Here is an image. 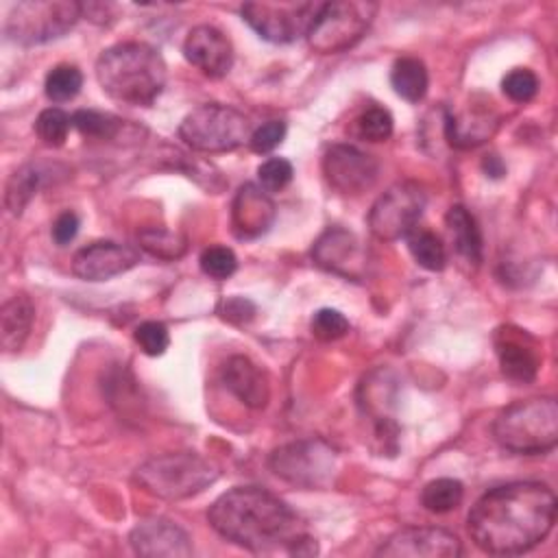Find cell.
Masks as SVG:
<instances>
[{"mask_svg": "<svg viewBox=\"0 0 558 558\" xmlns=\"http://www.w3.org/2000/svg\"><path fill=\"white\" fill-rule=\"evenodd\" d=\"M556 495L541 482H510L484 493L471 508L466 525L473 543L497 556L536 547L554 527Z\"/></svg>", "mask_w": 558, "mask_h": 558, "instance_id": "cell-1", "label": "cell"}, {"mask_svg": "<svg viewBox=\"0 0 558 558\" xmlns=\"http://www.w3.org/2000/svg\"><path fill=\"white\" fill-rule=\"evenodd\" d=\"M209 525L227 541L251 549H286L301 534L296 512L259 486H238L222 493L207 512Z\"/></svg>", "mask_w": 558, "mask_h": 558, "instance_id": "cell-2", "label": "cell"}, {"mask_svg": "<svg viewBox=\"0 0 558 558\" xmlns=\"http://www.w3.org/2000/svg\"><path fill=\"white\" fill-rule=\"evenodd\" d=\"M166 61L144 41H122L100 52L96 78L102 92L131 107H150L166 87Z\"/></svg>", "mask_w": 558, "mask_h": 558, "instance_id": "cell-3", "label": "cell"}, {"mask_svg": "<svg viewBox=\"0 0 558 558\" xmlns=\"http://www.w3.org/2000/svg\"><path fill=\"white\" fill-rule=\"evenodd\" d=\"M220 477L214 460L194 451L153 456L135 471V482L159 499H187L209 488Z\"/></svg>", "mask_w": 558, "mask_h": 558, "instance_id": "cell-4", "label": "cell"}, {"mask_svg": "<svg viewBox=\"0 0 558 558\" xmlns=\"http://www.w3.org/2000/svg\"><path fill=\"white\" fill-rule=\"evenodd\" d=\"M495 440L514 453H545L558 442V405L551 397L514 401L493 423Z\"/></svg>", "mask_w": 558, "mask_h": 558, "instance_id": "cell-5", "label": "cell"}, {"mask_svg": "<svg viewBox=\"0 0 558 558\" xmlns=\"http://www.w3.org/2000/svg\"><path fill=\"white\" fill-rule=\"evenodd\" d=\"M377 9L379 4L368 0L323 2L305 37L316 52H344L366 35Z\"/></svg>", "mask_w": 558, "mask_h": 558, "instance_id": "cell-6", "label": "cell"}, {"mask_svg": "<svg viewBox=\"0 0 558 558\" xmlns=\"http://www.w3.org/2000/svg\"><path fill=\"white\" fill-rule=\"evenodd\" d=\"M248 131L246 116L220 102H205L192 109L179 124V137L201 153L233 150L251 137Z\"/></svg>", "mask_w": 558, "mask_h": 558, "instance_id": "cell-7", "label": "cell"}, {"mask_svg": "<svg viewBox=\"0 0 558 558\" xmlns=\"http://www.w3.org/2000/svg\"><path fill=\"white\" fill-rule=\"evenodd\" d=\"M83 15V7L72 0H26L17 2L4 24L11 41L39 46L63 37Z\"/></svg>", "mask_w": 558, "mask_h": 558, "instance_id": "cell-8", "label": "cell"}, {"mask_svg": "<svg viewBox=\"0 0 558 558\" xmlns=\"http://www.w3.org/2000/svg\"><path fill=\"white\" fill-rule=\"evenodd\" d=\"M270 469L283 482L299 488H327L338 473V453L320 438L294 440L270 453Z\"/></svg>", "mask_w": 558, "mask_h": 558, "instance_id": "cell-9", "label": "cell"}, {"mask_svg": "<svg viewBox=\"0 0 558 558\" xmlns=\"http://www.w3.org/2000/svg\"><path fill=\"white\" fill-rule=\"evenodd\" d=\"M427 205V194L416 181H399L390 185L368 211V229L375 238L392 242L416 229Z\"/></svg>", "mask_w": 558, "mask_h": 558, "instance_id": "cell-10", "label": "cell"}, {"mask_svg": "<svg viewBox=\"0 0 558 558\" xmlns=\"http://www.w3.org/2000/svg\"><path fill=\"white\" fill-rule=\"evenodd\" d=\"M323 2H246L242 20L266 41L290 44L305 37Z\"/></svg>", "mask_w": 558, "mask_h": 558, "instance_id": "cell-11", "label": "cell"}, {"mask_svg": "<svg viewBox=\"0 0 558 558\" xmlns=\"http://www.w3.org/2000/svg\"><path fill=\"white\" fill-rule=\"evenodd\" d=\"M323 172L331 187L342 194H360L377 181L379 163L373 155L349 146L336 144L323 157Z\"/></svg>", "mask_w": 558, "mask_h": 558, "instance_id": "cell-12", "label": "cell"}, {"mask_svg": "<svg viewBox=\"0 0 558 558\" xmlns=\"http://www.w3.org/2000/svg\"><path fill=\"white\" fill-rule=\"evenodd\" d=\"M462 545L442 527H403L381 543L377 556L386 558H456Z\"/></svg>", "mask_w": 558, "mask_h": 558, "instance_id": "cell-13", "label": "cell"}, {"mask_svg": "<svg viewBox=\"0 0 558 558\" xmlns=\"http://www.w3.org/2000/svg\"><path fill=\"white\" fill-rule=\"evenodd\" d=\"M314 262L333 275L360 279L366 268V253L355 233L342 227H329L312 246Z\"/></svg>", "mask_w": 558, "mask_h": 558, "instance_id": "cell-14", "label": "cell"}, {"mask_svg": "<svg viewBox=\"0 0 558 558\" xmlns=\"http://www.w3.org/2000/svg\"><path fill=\"white\" fill-rule=\"evenodd\" d=\"M140 262V253L120 242L100 240L78 248L72 257V272L85 281H105L131 270Z\"/></svg>", "mask_w": 558, "mask_h": 558, "instance_id": "cell-15", "label": "cell"}, {"mask_svg": "<svg viewBox=\"0 0 558 558\" xmlns=\"http://www.w3.org/2000/svg\"><path fill=\"white\" fill-rule=\"evenodd\" d=\"M183 57L205 76L222 78L233 65V46L220 28L198 24L183 41Z\"/></svg>", "mask_w": 558, "mask_h": 558, "instance_id": "cell-16", "label": "cell"}, {"mask_svg": "<svg viewBox=\"0 0 558 558\" xmlns=\"http://www.w3.org/2000/svg\"><path fill=\"white\" fill-rule=\"evenodd\" d=\"M131 547L140 556L157 558V556H168V558H183L192 554L190 536L172 521L163 517H150L142 519L129 534Z\"/></svg>", "mask_w": 558, "mask_h": 558, "instance_id": "cell-17", "label": "cell"}, {"mask_svg": "<svg viewBox=\"0 0 558 558\" xmlns=\"http://www.w3.org/2000/svg\"><path fill=\"white\" fill-rule=\"evenodd\" d=\"M275 220V203L270 196L253 185L246 183L238 190L231 207V222L238 238H257L268 231V227Z\"/></svg>", "mask_w": 558, "mask_h": 558, "instance_id": "cell-18", "label": "cell"}, {"mask_svg": "<svg viewBox=\"0 0 558 558\" xmlns=\"http://www.w3.org/2000/svg\"><path fill=\"white\" fill-rule=\"evenodd\" d=\"M222 381L248 408H264L270 399L266 373L246 355H231L225 362Z\"/></svg>", "mask_w": 558, "mask_h": 558, "instance_id": "cell-19", "label": "cell"}, {"mask_svg": "<svg viewBox=\"0 0 558 558\" xmlns=\"http://www.w3.org/2000/svg\"><path fill=\"white\" fill-rule=\"evenodd\" d=\"M35 320V305L26 292L13 294L0 310V342L4 351H20L31 333Z\"/></svg>", "mask_w": 558, "mask_h": 558, "instance_id": "cell-20", "label": "cell"}, {"mask_svg": "<svg viewBox=\"0 0 558 558\" xmlns=\"http://www.w3.org/2000/svg\"><path fill=\"white\" fill-rule=\"evenodd\" d=\"M497 357L504 377L514 384H530L538 373V355L536 351L521 342V338L512 333H501L497 338Z\"/></svg>", "mask_w": 558, "mask_h": 558, "instance_id": "cell-21", "label": "cell"}, {"mask_svg": "<svg viewBox=\"0 0 558 558\" xmlns=\"http://www.w3.org/2000/svg\"><path fill=\"white\" fill-rule=\"evenodd\" d=\"M447 231L460 259L477 266L482 262V231L464 205H451L445 216Z\"/></svg>", "mask_w": 558, "mask_h": 558, "instance_id": "cell-22", "label": "cell"}, {"mask_svg": "<svg viewBox=\"0 0 558 558\" xmlns=\"http://www.w3.org/2000/svg\"><path fill=\"white\" fill-rule=\"evenodd\" d=\"M390 85L408 102H418L427 94V68L416 57H399L390 70Z\"/></svg>", "mask_w": 558, "mask_h": 558, "instance_id": "cell-23", "label": "cell"}, {"mask_svg": "<svg viewBox=\"0 0 558 558\" xmlns=\"http://www.w3.org/2000/svg\"><path fill=\"white\" fill-rule=\"evenodd\" d=\"M493 129L495 122L486 113H473L471 120L460 118L451 111L445 116V137L456 148H473L482 144L484 140H488Z\"/></svg>", "mask_w": 558, "mask_h": 558, "instance_id": "cell-24", "label": "cell"}, {"mask_svg": "<svg viewBox=\"0 0 558 558\" xmlns=\"http://www.w3.org/2000/svg\"><path fill=\"white\" fill-rule=\"evenodd\" d=\"M408 251L412 253L414 262L425 270H442L447 266V248L442 240L427 229H412L408 235Z\"/></svg>", "mask_w": 558, "mask_h": 558, "instance_id": "cell-25", "label": "cell"}, {"mask_svg": "<svg viewBox=\"0 0 558 558\" xmlns=\"http://www.w3.org/2000/svg\"><path fill=\"white\" fill-rule=\"evenodd\" d=\"M462 497H464V486L460 480H453V477L432 480L421 490L423 508L434 514H445L456 510L462 504Z\"/></svg>", "mask_w": 558, "mask_h": 558, "instance_id": "cell-26", "label": "cell"}, {"mask_svg": "<svg viewBox=\"0 0 558 558\" xmlns=\"http://www.w3.org/2000/svg\"><path fill=\"white\" fill-rule=\"evenodd\" d=\"M83 87V74L76 65L59 63L54 65L44 81V92L52 102H68L72 100Z\"/></svg>", "mask_w": 558, "mask_h": 558, "instance_id": "cell-27", "label": "cell"}, {"mask_svg": "<svg viewBox=\"0 0 558 558\" xmlns=\"http://www.w3.org/2000/svg\"><path fill=\"white\" fill-rule=\"evenodd\" d=\"M37 183H39V172L33 166H22L11 174V179L7 181L4 203L13 216H20L24 211V207L37 192Z\"/></svg>", "mask_w": 558, "mask_h": 558, "instance_id": "cell-28", "label": "cell"}, {"mask_svg": "<svg viewBox=\"0 0 558 558\" xmlns=\"http://www.w3.org/2000/svg\"><path fill=\"white\" fill-rule=\"evenodd\" d=\"M140 246L155 257L177 259L185 253V238L168 229H146L140 233Z\"/></svg>", "mask_w": 558, "mask_h": 558, "instance_id": "cell-29", "label": "cell"}, {"mask_svg": "<svg viewBox=\"0 0 558 558\" xmlns=\"http://www.w3.org/2000/svg\"><path fill=\"white\" fill-rule=\"evenodd\" d=\"M72 116H68L59 107L44 109L35 120V133L46 146H61L70 133Z\"/></svg>", "mask_w": 558, "mask_h": 558, "instance_id": "cell-30", "label": "cell"}, {"mask_svg": "<svg viewBox=\"0 0 558 558\" xmlns=\"http://www.w3.org/2000/svg\"><path fill=\"white\" fill-rule=\"evenodd\" d=\"M72 126L87 137L109 140L120 129V122L113 116L96 111V109H78L72 113Z\"/></svg>", "mask_w": 558, "mask_h": 558, "instance_id": "cell-31", "label": "cell"}, {"mask_svg": "<svg viewBox=\"0 0 558 558\" xmlns=\"http://www.w3.org/2000/svg\"><path fill=\"white\" fill-rule=\"evenodd\" d=\"M201 270L216 279V281H222V279H229L235 268H238V257L235 253L229 248V246H222V244H216V246H209L201 253Z\"/></svg>", "mask_w": 558, "mask_h": 558, "instance_id": "cell-32", "label": "cell"}, {"mask_svg": "<svg viewBox=\"0 0 558 558\" xmlns=\"http://www.w3.org/2000/svg\"><path fill=\"white\" fill-rule=\"evenodd\" d=\"M392 116L388 109L384 107H368L360 118H357V133L360 137L368 140V142H384L392 135Z\"/></svg>", "mask_w": 558, "mask_h": 558, "instance_id": "cell-33", "label": "cell"}, {"mask_svg": "<svg viewBox=\"0 0 558 558\" xmlns=\"http://www.w3.org/2000/svg\"><path fill=\"white\" fill-rule=\"evenodd\" d=\"M501 92L512 102H530L538 92V76L527 68H514L504 76Z\"/></svg>", "mask_w": 558, "mask_h": 558, "instance_id": "cell-34", "label": "cell"}, {"mask_svg": "<svg viewBox=\"0 0 558 558\" xmlns=\"http://www.w3.org/2000/svg\"><path fill=\"white\" fill-rule=\"evenodd\" d=\"M310 329H312L314 338H318L323 342H333V340L347 336L349 320L342 312L331 310V307H323V310L314 312Z\"/></svg>", "mask_w": 558, "mask_h": 558, "instance_id": "cell-35", "label": "cell"}, {"mask_svg": "<svg viewBox=\"0 0 558 558\" xmlns=\"http://www.w3.org/2000/svg\"><path fill=\"white\" fill-rule=\"evenodd\" d=\"M294 177V168L283 157H268L257 168V179L264 192H279L283 190Z\"/></svg>", "mask_w": 558, "mask_h": 558, "instance_id": "cell-36", "label": "cell"}, {"mask_svg": "<svg viewBox=\"0 0 558 558\" xmlns=\"http://www.w3.org/2000/svg\"><path fill=\"white\" fill-rule=\"evenodd\" d=\"M133 338H135L137 347L142 349V353H146L150 357L166 353V349L170 344V333H168L166 325L159 320H144L142 325H137Z\"/></svg>", "mask_w": 558, "mask_h": 558, "instance_id": "cell-37", "label": "cell"}, {"mask_svg": "<svg viewBox=\"0 0 558 558\" xmlns=\"http://www.w3.org/2000/svg\"><path fill=\"white\" fill-rule=\"evenodd\" d=\"M286 137V122L281 120H268L264 122L262 126H257L251 137H248V144L255 153L264 155V153H270L275 150Z\"/></svg>", "mask_w": 558, "mask_h": 558, "instance_id": "cell-38", "label": "cell"}, {"mask_svg": "<svg viewBox=\"0 0 558 558\" xmlns=\"http://www.w3.org/2000/svg\"><path fill=\"white\" fill-rule=\"evenodd\" d=\"M78 227H81V220L74 211H63L54 218L52 222V240L59 244V246H65L70 244L76 233H78Z\"/></svg>", "mask_w": 558, "mask_h": 558, "instance_id": "cell-39", "label": "cell"}, {"mask_svg": "<svg viewBox=\"0 0 558 558\" xmlns=\"http://www.w3.org/2000/svg\"><path fill=\"white\" fill-rule=\"evenodd\" d=\"M255 314V305L244 296H233L225 301V318L231 323H246Z\"/></svg>", "mask_w": 558, "mask_h": 558, "instance_id": "cell-40", "label": "cell"}, {"mask_svg": "<svg viewBox=\"0 0 558 558\" xmlns=\"http://www.w3.org/2000/svg\"><path fill=\"white\" fill-rule=\"evenodd\" d=\"M482 168H484L486 177H490V179H499V177L506 174V166L497 155H486L482 159Z\"/></svg>", "mask_w": 558, "mask_h": 558, "instance_id": "cell-41", "label": "cell"}]
</instances>
